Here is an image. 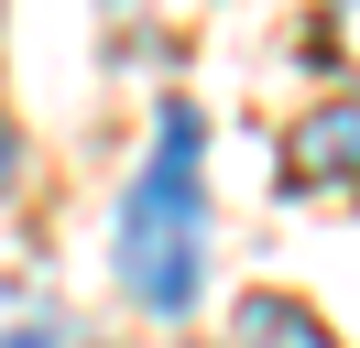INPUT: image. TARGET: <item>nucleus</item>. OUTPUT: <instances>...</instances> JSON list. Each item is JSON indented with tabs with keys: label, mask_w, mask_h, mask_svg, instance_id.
Listing matches in <instances>:
<instances>
[{
	"label": "nucleus",
	"mask_w": 360,
	"mask_h": 348,
	"mask_svg": "<svg viewBox=\"0 0 360 348\" xmlns=\"http://www.w3.org/2000/svg\"><path fill=\"white\" fill-rule=\"evenodd\" d=\"M316 11H328V22H316V55H328V65H360V0H316Z\"/></svg>",
	"instance_id": "20e7f679"
},
{
	"label": "nucleus",
	"mask_w": 360,
	"mask_h": 348,
	"mask_svg": "<svg viewBox=\"0 0 360 348\" xmlns=\"http://www.w3.org/2000/svg\"><path fill=\"white\" fill-rule=\"evenodd\" d=\"M0 185H22V130L0 120Z\"/></svg>",
	"instance_id": "39448f33"
},
{
	"label": "nucleus",
	"mask_w": 360,
	"mask_h": 348,
	"mask_svg": "<svg viewBox=\"0 0 360 348\" xmlns=\"http://www.w3.org/2000/svg\"><path fill=\"white\" fill-rule=\"evenodd\" d=\"M284 185L295 196H360V87L349 98H316L284 130Z\"/></svg>",
	"instance_id": "f03ea898"
},
{
	"label": "nucleus",
	"mask_w": 360,
	"mask_h": 348,
	"mask_svg": "<svg viewBox=\"0 0 360 348\" xmlns=\"http://www.w3.org/2000/svg\"><path fill=\"white\" fill-rule=\"evenodd\" d=\"M207 120L186 98H164L153 120V152H142V174L120 185V229H110V261H120V294L142 304V316H186V304L207 294Z\"/></svg>",
	"instance_id": "f257e3e1"
},
{
	"label": "nucleus",
	"mask_w": 360,
	"mask_h": 348,
	"mask_svg": "<svg viewBox=\"0 0 360 348\" xmlns=\"http://www.w3.org/2000/svg\"><path fill=\"white\" fill-rule=\"evenodd\" d=\"M229 348H338L295 294H240L229 304Z\"/></svg>",
	"instance_id": "7ed1b4c3"
}]
</instances>
